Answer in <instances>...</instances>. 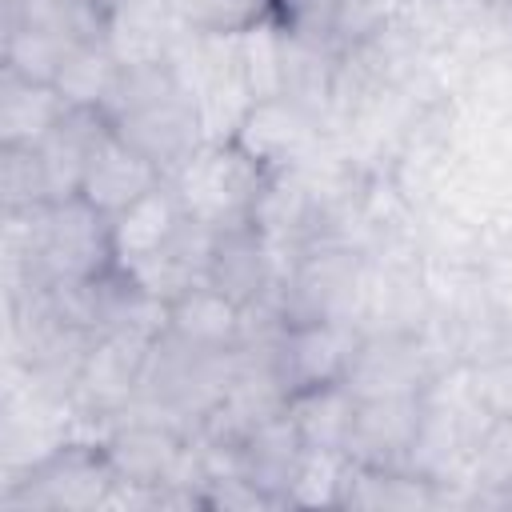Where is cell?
<instances>
[{"instance_id": "cell-14", "label": "cell", "mask_w": 512, "mask_h": 512, "mask_svg": "<svg viewBox=\"0 0 512 512\" xmlns=\"http://www.w3.org/2000/svg\"><path fill=\"white\" fill-rule=\"evenodd\" d=\"M68 100L56 84L24 80L16 72L0 76V144H40L64 116Z\"/></svg>"}, {"instance_id": "cell-3", "label": "cell", "mask_w": 512, "mask_h": 512, "mask_svg": "<svg viewBox=\"0 0 512 512\" xmlns=\"http://www.w3.org/2000/svg\"><path fill=\"white\" fill-rule=\"evenodd\" d=\"M116 488V468L104 440H60L40 460L24 464L0 492L8 512H56V508H104Z\"/></svg>"}, {"instance_id": "cell-18", "label": "cell", "mask_w": 512, "mask_h": 512, "mask_svg": "<svg viewBox=\"0 0 512 512\" xmlns=\"http://www.w3.org/2000/svg\"><path fill=\"white\" fill-rule=\"evenodd\" d=\"M188 32L208 36H244L256 24L280 16V0H180Z\"/></svg>"}, {"instance_id": "cell-6", "label": "cell", "mask_w": 512, "mask_h": 512, "mask_svg": "<svg viewBox=\"0 0 512 512\" xmlns=\"http://www.w3.org/2000/svg\"><path fill=\"white\" fill-rule=\"evenodd\" d=\"M444 372H452V368H444V360L436 356V348L424 332H364L344 384L356 392V400L420 396Z\"/></svg>"}, {"instance_id": "cell-16", "label": "cell", "mask_w": 512, "mask_h": 512, "mask_svg": "<svg viewBox=\"0 0 512 512\" xmlns=\"http://www.w3.org/2000/svg\"><path fill=\"white\" fill-rule=\"evenodd\" d=\"M120 56L112 52V44H76L56 76L60 96L72 108H100L108 104L116 80H120Z\"/></svg>"}, {"instance_id": "cell-11", "label": "cell", "mask_w": 512, "mask_h": 512, "mask_svg": "<svg viewBox=\"0 0 512 512\" xmlns=\"http://www.w3.org/2000/svg\"><path fill=\"white\" fill-rule=\"evenodd\" d=\"M164 180V172L144 156L136 152L128 140H120L112 128L100 136V144L92 148L88 156V168H84V184H80V196L100 208L104 216H116L124 212L132 200H140L148 188H156Z\"/></svg>"}, {"instance_id": "cell-12", "label": "cell", "mask_w": 512, "mask_h": 512, "mask_svg": "<svg viewBox=\"0 0 512 512\" xmlns=\"http://www.w3.org/2000/svg\"><path fill=\"white\" fill-rule=\"evenodd\" d=\"M184 220H188L184 200H180L172 176H164L156 188H148L140 200H132L124 212L112 216V244H116L120 268L140 264L152 252H160Z\"/></svg>"}, {"instance_id": "cell-5", "label": "cell", "mask_w": 512, "mask_h": 512, "mask_svg": "<svg viewBox=\"0 0 512 512\" xmlns=\"http://www.w3.org/2000/svg\"><path fill=\"white\" fill-rule=\"evenodd\" d=\"M152 340L156 336H144V332H104V336H96L88 344L76 376H72V392H68L72 416L100 424V436H104V428L116 424L136 404Z\"/></svg>"}, {"instance_id": "cell-19", "label": "cell", "mask_w": 512, "mask_h": 512, "mask_svg": "<svg viewBox=\"0 0 512 512\" xmlns=\"http://www.w3.org/2000/svg\"><path fill=\"white\" fill-rule=\"evenodd\" d=\"M464 384L472 400L492 416V420H512V348L496 352L488 360H476L464 368Z\"/></svg>"}, {"instance_id": "cell-7", "label": "cell", "mask_w": 512, "mask_h": 512, "mask_svg": "<svg viewBox=\"0 0 512 512\" xmlns=\"http://www.w3.org/2000/svg\"><path fill=\"white\" fill-rule=\"evenodd\" d=\"M360 340H364V328L356 320L284 324V332L272 344V368H276L280 384L288 388V400L304 388L344 380L356 360Z\"/></svg>"}, {"instance_id": "cell-1", "label": "cell", "mask_w": 512, "mask_h": 512, "mask_svg": "<svg viewBox=\"0 0 512 512\" xmlns=\"http://www.w3.org/2000/svg\"><path fill=\"white\" fill-rule=\"evenodd\" d=\"M104 116L120 140L144 152L164 176L180 172L192 152L208 140L204 116L172 60L124 64L104 104Z\"/></svg>"}, {"instance_id": "cell-10", "label": "cell", "mask_w": 512, "mask_h": 512, "mask_svg": "<svg viewBox=\"0 0 512 512\" xmlns=\"http://www.w3.org/2000/svg\"><path fill=\"white\" fill-rule=\"evenodd\" d=\"M308 444L300 428L292 424L288 408L280 416L260 420L240 444H236V476H244L268 504H288L292 488L308 464Z\"/></svg>"}, {"instance_id": "cell-2", "label": "cell", "mask_w": 512, "mask_h": 512, "mask_svg": "<svg viewBox=\"0 0 512 512\" xmlns=\"http://www.w3.org/2000/svg\"><path fill=\"white\" fill-rule=\"evenodd\" d=\"M24 224L28 248L44 272L48 284H76V280H96L112 272L116 244H112V216L92 208L84 196L52 200L28 216H12Z\"/></svg>"}, {"instance_id": "cell-13", "label": "cell", "mask_w": 512, "mask_h": 512, "mask_svg": "<svg viewBox=\"0 0 512 512\" xmlns=\"http://www.w3.org/2000/svg\"><path fill=\"white\" fill-rule=\"evenodd\" d=\"M164 328L192 348L236 352L244 340V308L204 280V284H192L188 292H180L176 300H168Z\"/></svg>"}, {"instance_id": "cell-9", "label": "cell", "mask_w": 512, "mask_h": 512, "mask_svg": "<svg viewBox=\"0 0 512 512\" xmlns=\"http://www.w3.org/2000/svg\"><path fill=\"white\" fill-rule=\"evenodd\" d=\"M424 396L428 392L356 400L344 456L364 468H408V456H412V444L424 420Z\"/></svg>"}, {"instance_id": "cell-17", "label": "cell", "mask_w": 512, "mask_h": 512, "mask_svg": "<svg viewBox=\"0 0 512 512\" xmlns=\"http://www.w3.org/2000/svg\"><path fill=\"white\" fill-rule=\"evenodd\" d=\"M0 200L4 216H28L52 204L36 144H0Z\"/></svg>"}, {"instance_id": "cell-15", "label": "cell", "mask_w": 512, "mask_h": 512, "mask_svg": "<svg viewBox=\"0 0 512 512\" xmlns=\"http://www.w3.org/2000/svg\"><path fill=\"white\" fill-rule=\"evenodd\" d=\"M288 416L312 452H344L348 428L356 416V392L344 380L304 388L288 400Z\"/></svg>"}, {"instance_id": "cell-8", "label": "cell", "mask_w": 512, "mask_h": 512, "mask_svg": "<svg viewBox=\"0 0 512 512\" xmlns=\"http://www.w3.org/2000/svg\"><path fill=\"white\" fill-rule=\"evenodd\" d=\"M208 284L220 288L240 308H252L276 296L280 256L256 220L216 228L212 252H208Z\"/></svg>"}, {"instance_id": "cell-4", "label": "cell", "mask_w": 512, "mask_h": 512, "mask_svg": "<svg viewBox=\"0 0 512 512\" xmlns=\"http://www.w3.org/2000/svg\"><path fill=\"white\" fill-rule=\"evenodd\" d=\"M272 172L256 164L236 140H204L192 160L172 172L184 212L208 228H228L256 216Z\"/></svg>"}]
</instances>
